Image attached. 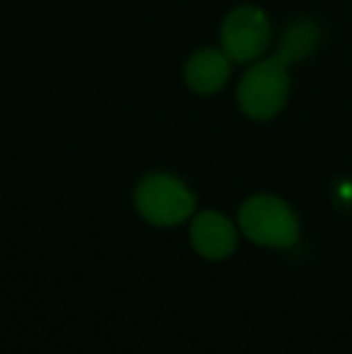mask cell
Instances as JSON below:
<instances>
[{
    "mask_svg": "<svg viewBox=\"0 0 352 354\" xmlns=\"http://www.w3.org/2000/svg\"><path fill=\"white\" fill-rule=\"evenodd\" d=\"M239 227L246 239L266 248H292L299 239V219L285 201L275 196H254L241 205Z\"/></svg>",
    "mask_w": 352,
    "mask_h": 354,
    "instance_id": "6da1fadb",
    "label": "cell"
},
{
    "mask_svg": "<svg viewBox=\"0 0 352 354\" xmlns=\"http://www.w3.org/2000/svg\"><path fill=\"white\" fill-rule=\"evenodd\" d=\"M319 44V27H316L311 19H297L282 34V44L277 58H280L285 66L297 63L302 58H306Z\"/></svg>",
    "mask_w": 352,
    "mask_h": 354,
    "instance_id": "52a82bcc",
    "label": "cell"
},
{
    "mask_svg": "<svg viewBox=\"0 0 352 354\" xmlns=\"http://www.w3.org/2000/svg\"><path fill=\"white\" fill-rule=\"evenodd\" d=\"M270 41V24L263 10L241 5L222 24V51L237 63L256 61Z\"/></svg>",
    "mask_w": 352,
    "mask_h": 354,
    "instance_id": "277c9868",
    "label": "cell"
},
{
    "mask_svg": "<svg viewBox=\"0 0 352 354\" xmlns=\"http://www.w3.org/2000/svg\"><path fill=\"white\" fill-rule=\"evenodd\" d=\"M290 77L287 66L277 56L261 61L249 68V73L239 82V106L249 118L268 121L287 102Z\"/></svg>",
    "mask_w": 352,
    "mask_h": 354,
    "instance_id": "3957f363",
    "label": "cell"
},
{
    "mask_svg": "<svg viewBox=\"0 0 352 354\" xmlns=\"http://www.w3.org/2000/svg\"><path fill=\"white\" fill-rule=\"evenodd\" d=\"M191 243L198 256L207 261H225L237 248V229L222 212L205 210L193 217Z\"/></svg>",
    "mask_w": 352,
    "mask_h": 354,
    "instance_id": "5b68a950",
    "label": "cell"
},
{
    "mask_svg": "<svg viewBox=\"0 0 352 354\" xmlns=\"http://www.w3.org/2000/svg\"><path fill=\"white\" fill-rule=\"evenodd\" d=\"M136 207L155 227H176L196 210V196L169 174H150L136 188Z\"/></svg>",
    "mask_w": 352,
    "mask_h": 354,
    "instance_id": "7a4b0ae2",
    "label": "cell"
},
{
    "mask_svg": "<svg viewBox=\"0 0 352 354\" xmlns=\"http://www.w3.org/2000/svg\"><path fill=\"white\" fill-rule=\"evenodd\" d=\"M230 61L232 58L225 51H220V48H203V51H198L186 63L188 87L198 94H212L217 89H222L232 73Z\"/></svg>",
    "mask_w": 352,
    "mask_h": 354,
    "instance_id": "8992f818",
    "label": "cell"
}]
</instances>
